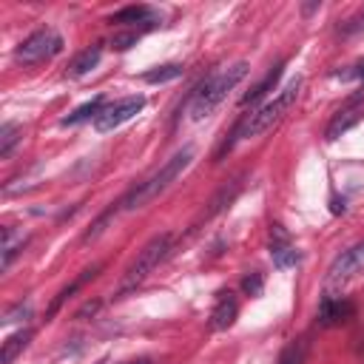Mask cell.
<instances>
[{
	"mask_svg": "<svg viewBox=\"0 0 364 364\" xmlns=\"http://www.w3.org/2000/svg\"><path fill=\"white\" fill-rule=\"evenodd\" d=\"M299 88H302V80L296 77V80H290L271 103H265L262 108H256V111H251L242 123L236 126V131L231 134L233 140L225 145V149H233V142H239V140H253V137H259V134H265V131H271L279 119L294 108V103H296V97H299Z\"/></svg>",
	"mask_w": 364,
	"mask_h": 364,
	"instance_id": "cell-1",
	"label": "cell"
},
{
	"mask_svg": "<svg viewBox=\"0 0 364 364\" xmlns=\"http://www.w3.org/2000/svg\"><path fill=\"white\" fill-rule=\"evenodd\" d=\"M248 75V63L242 60V63H233L231 68L220 71V75H211L197 91H193V103H191V117L193 119H205L211 117L216 108L222 106L225 97L236 88L239 80H245Z\"/></svg>",
	"mask_w": 364,
	"mask_h": 364,
	"instance_id": "cell-2",
	"label": "cell"
},
{
	"mask_svg": "<svg viewBox=\"0 0 364 364\" xmlns=\"http://www.w3.org/2000/svg\"><path fill=\"white\" fill-rule=\"evenodd\" d=\"M191 160H193V149H182V151H177L171 160H168V162L160 168V171H157L154 177H149L145 182H140V185L128 193V197H126L123 202H119V208H123V211H137V208H142V205H149L151 200H157L160 193H162V191H165L168 185H171V182L185 171V168L191 165Z\"/></svg>",
	"mask_w": 364,
	"mask_h": 364,
	"instance_id": "cell-3",
	"label": "cell"
},
{
	"mask_svg": "<svg viewBox=\"0 0 364 364\" xmlns=\"http://www.w3.org/2000/svg\"><path fill=\"white\" fill-rule=\"evenodd\" d=\"M171 239H174L171 233H160L140 251V256L131 262V268L123 274V279H119L117 296H126V294H131V290H137L145 279L157 271V265L168 256V251H171Z\"/></svg>",
	"mask_w": 364,
	"mask_h": 364,
	"instance_id": "cell-4",
	"label": "cell"
},
{
	"mask_svg": "<svg viewBox=\"0 0 364 364\" xmlns=\"http://www.w3.org/2000/svg\"><path fill=\"white\" fill-rule=\"evenodd\" d=\"M63 48V37L52 29H40L35 35H29L17 48H15V60L23 63V66H37L48 57H55Z\"/></svg>",
	"mask_w": 364,
	"mask_h": 364,
	"instance_id": "cell-5",
	"label": "cell"
},
{
	"mask_svg": "<svg viewBox=\"0 0 364 364\" xmlns=\"http://www.w3.org/2000/svg\"><path fill=\"white\" fill-rule=\"evenodd\" d=\"M142 106H145V97L142 94L123 97V100H117V103H111V106H106L100 111V117L94 119V128L100 131V134L114 131V128H119L123 123H128V119H134L142 111Z\"/></svg>",
	"mask_w": 364,
	"mask_h": 364,
	"instance_id": "cell-6",
	"label": "cell"
},
{
	"mask_svg": "<svg viewBox=\"0 0 364 364\" xmlns=\"http://www.w3.org/2000/svg\"><path fill=\"white\" fill-rule=\"evenodd\" d=\"M358 274H364V242L347 248L342 256H336V262L330 265V271H327V294L333 287L347 285Z\"/></svg>",
	"mask_w": 364,
	"mask_h": 364,
	"instance_id": "cell-7",
	"label": "cell"
},
{
	"mask_svg": "<svg viewBox=\"0 0 364 364\" xmlns=\"http://www.w3.org/2000/svg\"><path fill=\"white\" fill-rule=\"evenodd\" d=\"M271 259L279 271H290L299 262V251L282 225H271Z\"/></svg>",
	"mask_w": 364,
	"mask_h": 364,
	"instance_id": "cell-8",
	"label": "cell"
},
{
	"mask_svg": "<svg viewBox=\"0 0 364 364\" xmlns=\"http://www.w3.org/2000/svg\"><path fill=\"white\" fill-rule=\"evenodd\" d=\"M361 119H364V103H361V97H353V100H350L342 111H336V117L330 119V126H327V131H325L327 142H336L342 134H347L353 126H358Z\"/></svg>",
	"mask_w": 364,
	"mask_h": 364,
	"instance_id": "cell-9",
	"label": "cell"
},
{
	"mask_svg": "<svg viewBox=\"0 0 364 364\" xmlns=\"http://www.w3.org/2000/svg\"><path fill=\"white\" fill-rule=\"evenodd\" d=\"M239 316V302L233 299V294H220L213 310H211V330H228Z\"/></svg>",
	"mask_w": 364,
	"mask_h": 364,
	"instance_id": "cell-10",
	"label": "cell"
},
{
	"mask_svg": "<svg viewBox=\"0 0 364 364\" xmlns=\"http://www.w3.org/2000/svg\"><path fill=\"white\" fill-rule=\"evenodd\" d=\"M353 316V307L342 299H336L333 294H325L322 305H319V325L322 327H333V325H342Z\"/></svg>",
	"mask_w": 364,
	"mask_h": 364,
	"instance_id": "cell-11",
	"label": "cell"
},
{
	"mask_svg": "<svg viewBox=\"0 0 364 364\" xmlns=\"http://www.w3.org/2000/svg\"><path fill=\"white\" fill-rule=\"evenodd\" d=\"M282 68H285V66H282V63H276V66L268 71V75H265V77H262V80H259V83H256V86H253L245 97H242L239 103H242V106H256L259 100H265V97H268V94L276 88V83H279V77H282Z\"/></svg>",
	"mask_w": 364,
	"mask_h": 364,
	"instance_id": "cell-12",
	"label": "cell"
},
{
	"mask_svg": "<svg viewBox=\"0 0 364 364\" xmlns=\"http://www.w3.org/2000/svg\"><path fill=\"white\" fill-rule=\"evenodd\" d=\"M100 57H103V46L97 43V46H88L86 52H80L75 60H71V66H68V75L71 77H83V75H88V71L100 63Z\"/></svg>",
	"mask_w": 364,
	"mask_h": 364,
	"instance_id": "cell-13",
	"label": "cell"
},
{
	"mask_svg": "<svg viewBox=\"0 0 364 364\" xmlns=\"http://www.w3.org/2000/svg\"><path fill=\"white\" fill-rule=\"evenodd\" d=\"M106 100H103V97H94V100H88V103H83L75 114H68V117H63V123L60 126H77V123H86V119H97V117H100V111L106 108L103 106Z\"/></svg>",
	"mask_w": 364,
	"mask_h": 364,
	"instance_id": "cell-14",
	"label": "cell"
},
{
	"mask_svg": "<svg viewBox=\"0 0 364 364\" xmlns=\"http://www.w3.org/2000/svg\"><path fill=\"white\" fill-rule=\"evenodd\" d=\"M149 20H154V9L149 6H126L108 17V23H119V26H126V23H149Z\"/></svg>",
	"mask_w": 364,
	"mask_h": 364,
	"instance_id": "cell-15",
	"label": "cell"
},
{
	"mask_svg": "<svg viewBox=\"0 0 364 364\" xmlns=\"http://www.w3.org/2000/svg\"><path fill=\"white\" fill-rule=\"evenodd\" d=\"M182 66L180 63H168V66H157V68H151V71H145L142 75V80L145 83H151V86H157V83H171V80H177V77H182Z\"/></svg>",
	"mask_w": 364,
	"mask_h": 364,
	"instance_id": "cell-16",
	"label": "cell"
},
{
	"mask_svg": "<svg viewBox=\"0 0 364 364\" xmlns=\"http://www.w3.org/2000/svg\"><path fill=\"white\" fill-rule=\"evenodd\" d=\"M239 188H242V182H239V180H231V185H225V188H222V191L211 200V208H208V213H205V216H213V213L225 211V208L233 202V197L239 193Z\"/></svg>",
	"mask_w": 364,
	"mask_h": 364,
	"instance_id": "cell-17",
	"label": "cell"
},
{
	"mask_svg": "<svg viewBox=\"0 0 364 364\" xmlns=\"http://www.w3.org/2000/svg\"><path fill=\"white\" fill-rule=\"evenodd\" d=\"M20 137H23V131H20L17 123H3V126H0V157L6 160L12 154V149L20 142Z\"/></svg>",
	"mask_w": 364,
	"mask_h": 364,
	"instance_id": "cell-18",
	"label": "cell"
},
{
	"mask_svg": "<svg viewBox=\"0 0 364 364\" xmlns=\"http://www.w3.org/2000/svg\"><path fill=\"white\" fill-rule=\"evenodd\" d=\"M29 338H32V333H29V330H20V333L9 336L6 342H3V364H12V361L17 358V353L29 345Z\"/></svg>",
	"mask_w": 364,
	"mask_h": 364,
	"instance_id": "cell-19",
	"label": "cell"
},
{
	"mask_svg": "<svg viewBox=\"0 0 364 364\" xmlns=\"http://www.w3.org/2000/svg\"><path fill=\"white\" fill-rule=\"evenodd\" d=\"M23 245H26V239H23V236H15L12 228H3V262H0V265H3V271L12 265L17 248H23Z\"/></svg>",
	"mask_w": 364,
	"mask_h": 364,
	"instance_id": "cell-20",
	"label": "cell"
},
{
	"mask_svg": "<svg viewBox=\"0 0 364 364\" xmlns=\"http://www.w3.org/2000/svg\"><path fill=\"white\" fill-rule=\"evenodd\" d=\"M26 319H32V305H15V307H9L6 313H3V325H12V322H26Z\"/></svg>",
	"mask_w": 364,
	"mask_h": 364,
	"instance_id": "cell-21",
	"label": "cell"
},
{
	"mask_svg": "<svg viewBox=\"0 0 364 364\" xmlns=\"http://www.w3.org/2000/svg\"><path fill=\"white\" fill-rule=\"evenodd\" d=\"M302 361H305V347H302L299 342L287 345V347L282 350V356H279V364H302Z\"/></svg>",
	"mask_w": 364,
	"mask_h": 364,
	"instance_id": "cell-22",
	"label": "cell"
},
{
	"mask_svg": "<svg viewBox=\"0 0 364 364\" xmlns=\"http://www.w3.org/2000/svg\"><path fill=\"white\" fill-rule=\"evenodd\" d=\"M137 40H140V35H137V32H117V35L111 37V46L117 48V52H126V48L137 46Z\"/></svg>",
	"mask_w": 364,
	"mask_h": 364,
	"instance_id": "cell-23",
	"label": "cell"
},
{
	"mask_svg": "<svg viewBox=\"0 0 364 364\" xmlns=\"http://www.w3.org/2000/svg\"><path fill=\"white\" fill-rule=\"evenodd\" d=\"M114 213H117V208H111V211H106V213L100 216V220H97V222H94V228H91V231H88V233L83 236V242H94L97 236H100V233L106 231V225H108V220H114Z\"/></svg>",
	"mask_w": 364,
	"mask_h": 364,
	"instance_id": "cell-24",
	"label": "cell"
},
{
	"mask_svg": "<svg viewBox=\"0 0 364 364\" xmlns=\"http://www.w3.org/2000/svg\"><path fill=\"white\" fill-rule=\"evenodd\" d=\"M262 287H265L262 274H248L245 279H242V290H245L248 296H259V294H262Z\"/></svg>",
	"mask_w": 364,
	"mask_h": 364,
	"instance_id": "cell-25",
	"label": "cell"
},
{
	"mask_svg": "<svg viewBox=\"0 0 364 364\" xmlns=\"http://www.w3.org/2000/svg\"><path fill=\"white\" fill-rule=\"evenodd\" d=\"M100 310V302H86L77 313H75V319H86V316H94V313Z\"/></svg>",
	"mask_w": 364,
	"mask_h": 364,
	"instance_id": "cell-26",
	"label": "cell"
},
{
	"mask_svg": "<svg viewBox=\"0 0 364 364\" xmlns=\"http://www.w3.org/2000/svg\"><path fill=\"white\" fill-rule=\"evenodd\" d=\"M338 77H364V63H358L353 71H345V75H338Z\"/></svg>",
	"mask_w": 364,
	"mask_h": 364,
	"instance_id": "cell-27",
	"label": "cell"
},
{
	"mask_svg": "<svg viewBox=\"0 0 364 364\" xmlns=\"http://www.w3.org/2000/svg\"><path fill=\"white\" fill-rule=\"evenodd\" d=\"M128 364H151V358H137V361H128Z\"/></svg>",
	"mask_w": 364,
	"mask_h": 364,
	"instance_id": "cell-28",
	"label": "cell"
}]
</instances>
